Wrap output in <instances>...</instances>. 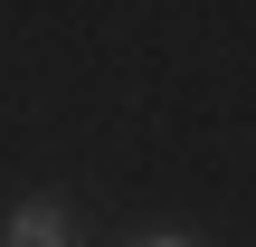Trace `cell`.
Segmentation results:
<instances>
[{
    "mask_svg": "<svg viewBox=\"0 0 256 247\" xmlns=\"http://www.w3.org/2000/svg\"><path fill=\"white\" fill-rule=\"evenodd\" d=\"M0 247H76V219H66L57 200H19V209L0 219Z\"/></svg>",
    "mask_w": 256,
    "mask_h": 247,
    "instance_id": "1",
    "label": "cell"
},
{
    "mask_svg": "<svg viewBox=\"0 0 256 247\" xmlns=\"http://www.w3.org/2000/svg\"><path fill=\"white\" fill-rule=\"evenodd\" d=\"M133 247H190V238H133Z\"/></svg>",
    "mask_w": 256,
    "mask_h": 247,
    "instance_id": "2",
    "label": "cell"
}]
</instances>
